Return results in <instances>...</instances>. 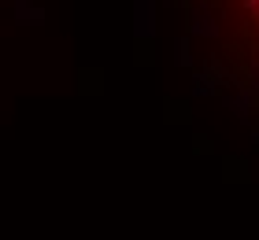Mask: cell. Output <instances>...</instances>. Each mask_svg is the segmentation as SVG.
I'll return each mask as SVG.
<instances>
[{"mask_svg":"<svg viewBox=\"0 0 259 240\" xmlns=\"http://www.w3.org/2000/svg\"><path fill=\"white\" fill-rule=\"evenodd\" d=\"M174 63H178L182 70H193V67H196V56H193V37H189V33L174 41Z\"/></svg>","mask_w":259,"mask_h":240,"instance_id":"cell-5","label":"cell"},{"mask_svg":"<svg viewBox=\"0 0 259 240\" xmlns=\"http://www.w3.org/2000/svg\"><path fill=\"white\" fill-rule=\"evenodd\" d=\"M159 8H167V11H170V8H174V0H159Z\"/></svg>","mask_w":259,"mask_h":240,"instance_id":"cell-8","label":"cell"},{"mask_svg":"<svg viewBox=\"0 0 259 240\" xmlns=\"http://www.w3.org/2000/svg\"><path fill=\"white\" fill-rule=\"evenodd\" d=\"M130 11H134V41L152 44L159 33V11H163L159 0H134Z\"/></svg>","mask_w":259,"mask_h":240,"instance_id":"cell-1","label":"cell"},{"mask_svg":"<svg viewBox=\"0 0 259 240\" xmlns=\"http://www.w3.org/2000/svg\"><path fill=\"white\" fill-rule=\"evenodd\" d=\"M252 92H255V100H259V70H252V85H248Z\"/></svg>","mask_w":259,"mask_h":240,"instance_id":"cell-6","label":"cell"},{"mask_svg":"<svg viewBox=\"0 0 259 240\" xmlns=\"http://www.w3.org/2000/svg\"><path fill=\"white\" fill-rule=\"evenodd\" d=\"M241 8H244V11H248V15H252V11L259 8V0H241Z\"/></svg>","mask_w":259,"mask_h":240,"instance_id":"cell-7","label":"cell"},{"mask_svg":"<svg viewBox=\"0 0 259 240\" xmlns=\"http://www.w3.org/2000/svg\"><path fill=\"white\" fill-rule=\"evenodd\" d=\"M222 104H226V111H233L237 122H244V126L252 122V111H255V92H252V89H241V92L222 96Z\"/></svg>","mask_w":259,"mask_h":240,"instance_id":"cell-3","label":"cell"},{"mask_svg":"<svg viewBox=\"0 0 259 240\" xmlns=\"http://www.w3.org/2000/svg\"><path fill=\"white\" fill-rule=\"evenodd\" d=\"M189 37L193 41H219L222 37V22L215 19V11H211V8L196 4L189 11Z\"/></svg>","mask_w":259,"mask_h":240,"instance_id":"cell-2","label":"cell"},{"mask_svg":"<svg viewBox=\"0 0 259 240\" xmlns=\"http://www.w3.org/2000/svg\"><path fill=\"white\" fill-rule=\"evenodd\" d=\"M252 19H255V30H259V8H255V11H252Z\"/></svg>","mask_w":259,"mask_h":240,"instance_id":"cell-9","label":"cell"},{"mask_svg":"<svg viewBox=\"0 0 259 240\" xmlns=\"http://www.w3.org/2000/svg\"><path fill=\"white\" fill-rule=\"evenodd\" d=\"M252 140H255V144H259V133H255V129H252Z\"/></svg>","mask_w":259,"mask_h":240,"instance_id":"cell-10","label":"cell"},{"mask_svg":"<svg viewBox=\"0 0 259 240\" xmlns=\"http://www.w3.org/2000/svg\"><path fill=\"white\" fill-rule=\"evenodd\" d=\"M193 96L196 100H211V96H219V81L207 74V70H196L193 67Z\"/></svg>","mask_w":259,"mask_h":240,"instance_id":"cell-4","label":"cell"}]
</instances>
